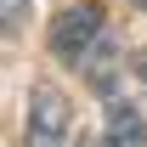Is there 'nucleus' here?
Wrapping results in <instances>:
<instances>
[{
    "mask_svg": "<svg viewBox=\"0 0 147 147\" xmlns=\"http://www.w3.org/2000/svg\"><path fill=\"white\" fill-rule=\"evenodd\" d=\"M119 62H125V51H119V40H113V34H102L91 51L79 57V68L91 74V85H96V91H113V79H119Z\"/></svg>",
    "mask_w": 147,
    "mask_h": 147,
    "instance_id": "nucleus-3",
    "label": "nucleus"
},
{
    "mask_svg": "<svg viewBox=\"0 0 147 147\" xmlns=\"http://www.w3.org/2000/svg\"><path fill=\"white\" fill-rule=\"evenodd\" d=\"M28 6L34 0H0V34H17L23 23H28Z\"/></svg>",
    "mask_w": 147,
    "mask_h": 147,
    "instance_id": "nucleus-5",
    "label": "nucleus"
},
{
    "mask_svg": "<svg viewBox=\"0 0 147 147\" xmlns=\"http://www.w3.org/2000/svg\"><path fill=\"white\" fill-rule=\"evenodd\" d=\"M79 147H108V142H102V136H85V142H79Z\"/></svg>",
    "mask_w": 147,
    "mask_h": 147,
    "instance_id": "nucleus-6",
    "label": "nucleus"
},
{
    "mask_svg": "<svg viewBox=\"0 0 147 147\" xmlns=\"http://www.w3.org/2000/svg\"><path fill=\"white\" fill-rule=\"evenodd\" d=\"M136 74H142V79H147V51H142V57H136Z\"/></svg>",
    "mask_w": 147,
    "mask_h": 147,
    "instance_id": "nucleus-7",
    "label": "nucleus"
},
{
    "mask_svg": "<svg viewBox=\"0 0 147 147\" xmlns=\"http://www.w3.org/2000/svg\"><path fill=\"white\" fill-rule=\"evenodd\" d=\"M136 6H147V0H136Z\"/></svg>",
    "mask_w": 147,
    "mask_h": 147,
    "instance_id": "nucleus-8",
    "label": "nucleus"
},
{
    "mask_svg": "<svg viewBox=\"0 0 147 147\" xmlns=\"http://www.w3.org/2000/svg\"><path fill=\"white\" fill-rule=\"evenodd\" d=\"M108 147H147V113L142 108H113V125L102 136Z\"/></svg>",
    "mask_w": 147,
    "mask_h": 147,
    "instance_id": "nucleus-4",
    "label": "nucleus"
},
{
    "mask_svg": "<svg viewBox=\"0 0 147 147\" xmlns=\"http://www.w3.org/2000/svg\"><path fill=\"white\" fill-rule=\"evenodd\" d=\"M68 125H74V102L62 85H34L28 91V130H23V147H68Z\"/></svg>",
    "mask_w": 147,
    "mask_h": 147,
    "instance_id": "nucleus-1",
    "label": "nucleus"
},
{
    "mask_svg": "<svg viewBox=\"0 0 147 147\" xmlns=\"http://www.w3.org/2000/svg\"><path fill=\"white\" fill-rule=\"evenodd\" d=\"M102 34H108V11H102L96 0H85V6H68V11L51 23V51L68 57V62H79Z\"/></svg>",
    "mask_w": 147,
    "mask_h": 147,
    "instance_id": "nucleus-2",
    "label": "nucleus"
}]
</instances>
